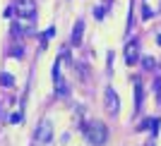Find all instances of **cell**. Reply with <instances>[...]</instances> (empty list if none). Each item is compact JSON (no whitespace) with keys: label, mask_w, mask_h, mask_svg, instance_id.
Masks as SVG:
<instances>
[{"label":"cell","mask_w":161,"mask_h":146,"mask_svg":"<svg viewBox=\"0 0 161 146\" xmlns=\"http://www.w3.org/2000/svg\"><path fill=\"white\" fill-rule=\"evenodd\" d=\"M84 137L89 139V144L101 146V144H106V139H108V129H106V125H103V122L92 120V122L84 127Z\"/></svg>","instance_id":"6da1fadb"},{"label":"cell","mask_w":161,"mask_h":146,"mask_svg":"<svg viewBox=\"0 0 161 146\" xmlns=\"http://www.w3.org/2000/svg\"><path fill=\"white\" fill-rule=\"evenodd\" d=\"M12 12H17V17L34 19V14H36V0H14Z\"/></svg>","instance_id":"7a4b0ae2"},{"label":"cell","mask_w":161,"mask_h":146,"mask_svg":"<svg viewBox=\"0 0 161 146\" xmlns=\"http://www.w3.org/2000/svg\"><path fill=\"white\" fill-rule=\"evenodd\" d=\"M103 103H106V113L108 115H118V110H120V98H118L115 89H111V86L106 89V93H103Z\"/></svg>","instance_id":"3957f363"},{"label":"cell","mask_w":161,"mask_h":146,"mask_svg":"<svg viewBox=\"0 0 161 146\" xmlns=\"http://www.w3.org/2000/svg\"><path fill=\"white\" fill-rule=\"evenodd\" d=\"M36 139H39V144H48L53 139V125H51V120H41L39 129H36Z\"/></svg>","instance_id":"277c9868"},{"label":"cell","mask_w":161,"mask_h":146,"mask_svg":"<svg viewBox=\"0 0 161 146\" xmlns=\"http://www.w3.org/2000/svg\"><path fill=\"white\" fill-rule=\"evenodd\" d=\"M53 84H55V91L60 93V96H67V84H65V79H63L60 62H55V65H53Z\"/></svg>","instance_id":"5b68a950"},{"label":"cell","mask_w":161,"mask_h":146,"mask_svg":"<svg viewBox=\"0 0 161 146\" xmlns=\"http://www.w3.org/2000/svg\"><path fill=\"white\" fill-rule=\"evenodd\" d=\"M137 60H140V48H137L135 41H130L128 46H125V62H128V65H135Z\"/></svg>","instance_id":"8992f818"},{"label":"cell","mask_w":161,"mask_h":146,"mask_svg":"<svg viewBox=\"0 0 161 146\" xmlns=\"http://www.w3.org/2000/svg\"><path fill=\"white\" fill-rule=\"evenodd\" d=\"M31 19H27V17H19V19L12 24V34H29L31 31Z\"/></svg>","instance_id":"52a82bcc"},{"label":"cell","mask_w":161,"mask_h":146,"mask_svg":"<svg viewBox=\"0 0 161 146\" xmlns=\"http://www.w3.org/2000/svg\"><path fill=\"white\" fill-rule=\"evenodd\" d=\"M82 34H84V22L80 19L72 27V46H80V43H82Z\"/></svg>","instance_id":"ba28073f"},{"label":"cell","mask_w":161,"mask_h":146,"mask_svg":"<svg viewBox=\"0 0 161 146\" xmlns=\"http://www.w3.org/2000/svg\"><path fill=\"white\" fill-rule=\"evenodd\" d=\"M135 103H137V108H140V103H142V86H140V81L135 84Z\"/></svg>","instance_id":"9c48e42d"},{"label":"cell","mask_w":161,"mask_h":146,"mask_svg":"<svg viewBox=\"0 0 161 146\" xmlns=\"http://www.w3.org/2000/svg\"><path fill=\"white\" fill-rule=\"evenodd\" d=\"M142 62H144V67H147V70H154V65H156V62H154V58H144Z\"/></svg>","instance_id":"30bf717a"},{"label":"cell","mask_w":161,"mask_h":146,"mask_svg":"<svg viewBox=\"0 0 161 146\" xmlns=\"http://www.w3.org/2000/svg\"><path fill=\"white\" fill-rule=\"evenodd\" d=\"M0 81H3L5 86H12V77H10V74H3V77H0Z\"/></svg>","instance_id":"8fae6325"},{"label":"cell","mask_w":161,"mask_h":146,"mask_svg":"<svg viewBox=\"0 0 161 146\" xmlns=\"http://www.w3.org/2000/svg\"><path fill=\"white\" fill-rule=\"evenodd\" d=\"M156 43H159V46H161V34H159V36H156Z\"/></svg>","instance_id":"7c38bea8"}]
</instances>
